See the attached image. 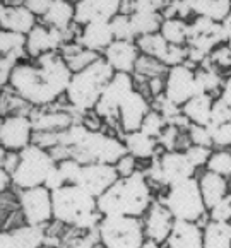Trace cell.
<instances>
[{
	"label": "cell",
	"instance_id": "1",
	"mask_svg": "<svg viewBox=\"0 0 231 248\" xmlns=\"http://www.w3.org/2000/svg\"><path fill=\"white\" fill-rule=\"evenodd\" d=\"M72 70L59 51L22 60L12 69L7 88L31 108H46L65 96Z\"/></svg>",
	"mask_w": 231,
	"mask_h": 248
},
{
	"label": "cell",
	"instance_id": "2",
	"mask_svg": "<svg viewBox=\"0 0 231 248\" xmlns=\"http://www.w3.org/2000/svg\"><path fill=\"white\" fill-rule=\"evenodd\" d=\"M101 216H132L142 217L154 202L153 188L144 171L137 170L128 176H120L98 199Z\"/></svg>",
	"mask_w": 231,
	"mask_h": 248
},
{
	"label": "cell",
	"instance_id": "3",
	"mask_svg": "<svg viewBox=\"0 0 231 248\" xmlns=\"http://www.w3.org/2000/svg\"><path fill=\"white\" fill-rule=\"evenodd\" d=\"M53 221L81 231H94L103 216L98 211V201L88 190L76 183H67L51 192Z\"/></svg>",
	"mask_w": 231,
	"mask_h": 248
},
{
	"label": "cell",
	"instance_id": "4",
	"mask_svg": "<svg viewBox=\"0 0 231 248\" xmlns=\"http://www.w3.org/2000/svg\"><path fill=\"white\" fill-rule=\"evenodd\" d=\"M113 74L115 70L108 65V62L101 55V59H98L88 69L72 74L63 98L67 99L74 111L89 113L96 108L103 89L108 84V80L113 77Z\"/></svg>",
	"mask_w": 231,
	"mask_h": 248
},
{
	"label": "cell",
	"instance_id": "5",
	"mask_svg": "<svg viewBox=\"0 0 231 248\" xmlns=\"http://www.w3.org/2000/svg\"><path fill=\"white\" fill-rule=\"evenodd\" d=\"M125 154L127 149L123 146V140L101 130H92L89 127L67 151V157H74L82 164H117L118 159H122Z\"/></svg>",
	"mask_w": 231,
	"mask_h": 248
},
{
	"label": "cell",
	"instance_id": "6",
	"mask_svg": "<svg viewBox=\"0 0 231 248\" xmlns=\"http://www.w3.org/2000/svg\"><path fill=\"white\" fill-rule=\"evenodd\" d=\"M55 166L57 159L50 151L34 142L30 144L21 153H17V164L11 173L12 185L17 190L45 185L48 173Z\"/></svg>",
	"mask_w": 231,
	"mask_h": 248
},
{
	"label": "cell",
	"instance_id": "7",
	"mask_svg": "<svg viewBox=\"0 0 231 248\" xmlns=\"http://www.w3.org/2000/svg\"><path fill=\"white\" fill-rule=\"evenodd\" d=\"M161 202L171 212L173 217L178 221L200 223L209 212L204 199H202L199 182L195 176L166 186V194L163 195Z\"/></svg>",
	"mask_w": 231,
	"mask_h": 248
},
{
	"label": "cell",
	"instance_id": "8",
	"mask_svg": "<svg viewBox=\"0 0 231 248\" xmlns=\"http://www.w3.org/2000/svg\"><path fill=\"white\" fill-rule=\"evenodd\" d=\"M103 248H140L147 240L140 217L103 216L96 228Z\"/></svg>",
	"mask_w": 231,
	"mask_h": 248
},
{
	"label": "cell",
	"instance_id": "9",
	"mask_svg": "<svg viewBox=\"0 0 231 248\" xmlns=\"http://www.w3.org/2000/svg\"><path fill=\"white\" fill-rule=\"evenodd\" d=\"M226 43L223 22L211 21L207 17L195 16L190 19V30H188V62L197 67L207 60L211 51L219 45Z\"/></svg>",
	"mask_w": 231,
	"mask_h": 248
},
{
	"label": "cell",
	"instance_id": "10",
	"mask_svg": "<svg viewBox=\"0 0 231 248\" xmlns=\"http://www.w3.org/2000/svg\"><path fill=\"white\" fill-rule=\"evenodd\" d=\"M134 89H136V79L132 74L115 72L103 89L101 98L94 108V113L101 120L118 124V106L127 98L128 93H132Z\"/></svg>",
	"mask_w": 231,
	"mask_h": 248
},
{
	"label": "cell",
	"instance_id": "11",
	"mask_svg": "<svg viewBox=\"0 0 231 248\" xmlns=\"http://www.w3.org/2000/svg\"><path fill=\"white\" fill-rule=\"evenodd\" d=\"M17 205L24 223L34 226H45L53 221V205H51V192L46 186L19 190Z\"/></svg>",
	"mask_w": 231,
	"mask_h": 248
},
{
	"label": "cell",
	"instance_id": "12",
	"mask_svg": "<svg viewBox=\"0 0 231 248\" xmlns=\"http://www.w3.org/2000/svg\"><path fill=\"white\" fill-rule=\"evenodd\" d=\"M165 98L173 105L182 106L192 99L194 96L200 94L195 77V67L190 63L169 67L165 74Z\"/></svg>",
	"mask_w": 231,
	"mask_h": 248
},
{
	"label": "cell",
	"instance_id": "13",
	"mask_svg": "<svg viewBox=\"0 0 231 248\" xmlns=\"http://www.w3.org/2000/svg\"><path fill=\"white\" fill-rule=\"evenodd\" d=\"M34 127L31 115L14 113L5 115L0 120V146L7 153H21L33 144Z\"/></svg>",
	"mask_w": 231,
	"mask_h": 248
},
{
	"label": "cell",
	"instance_id": "14",
	"mask_svg": "<svg viewBox=\"0 0 231 248\" xmlns=\"http://www.w3.org/2000/svg\"><path fill=\"white\" fill-rule=\"evenodd\" d=\"M151 108H153L151 99L142 91L136 88L132 93H128L127 98L118 106V125H120L122 132L128 134V132L139 130L142 120L151 111Z\"/></svg>",
	"mask_w": 231,
	"mask_h": 248
},
{
	"label": "cell",
	"instance_id": "15",
	"mask_svg": "<svg viewBox=\"0 0 231 248\" xmlns=\"http://www.w3.org/2000/svg\"><path fill=\"white\" fill-rule=\"evenodd\" d=\"M159 168H161L163 175V185L169 186L175 183L184 182V180L194 178L195 176V168L194 164L190 163V159L187 157L185 151L173 149V151H163L158 157Z\"/></svg>",
	"mask_w": 231,
	"mask_h": 248
},
{
	"label": "cell",
	"instance_id": "16",
	"mask_svg": "<svg viewBox=\"0 0 231 248\" xmlns=\"http://www.w3.org/2000/svg\"><path fill=\"white\" fill-rule=\"evenodd\" d=\"M118 176V171L115 164H99V163H89L82 164L81 175L77 178L76 185H81L89 194L94 195L96 199L101 194H105L111 185H113Z\"/></svg>",
	"mask_w": 231,
	"mask_h": 248
},
{
	"label": "cell",
	"instance_id": "17",
	"mask_svg": "<svg viewBox=\"0 0 231 248\" xmlns=\"http://www.w3.org/2000/svg\"><path fill=\"white\" fill-rule=\"evenodd\" d=\"M173 223H175V217L166 209V205L161 201H154L142 219L146 238L159 245H165V241L171 233Z\"/></svg>",
	"mask_w": 231,
	"mask_h": 248
},
{
	"label": "cell",
	"instance_id": "18",
	"mask_svg": "<svg viewBox=\"0 0 231 248\" xmlns=\"http://www.w3.org/2000/svg\"><path fill=\"white\" fill-rule=\"evenodd\" d=\"M122 0H81L76 4V24L89 22H110L120 14Z\"/></svg>",
	"mask_w": 231,
	"mask_h": 248
},
{
	"label": "cell",
	"instance_id": "19",
	"mask_svg": "<svg viewBox=\"0 0 231 248\" xmlns=\"http://www.w3.org/2000/svg\"><path fill=\"white\" fill-rule=\"evenodd\" d=\"M140 57V51L137 48L136 41H118L115 40L110 46L105 50L103 59L107 60L108 65L115 72L132 74L136 69L137 59Z\"/></svg>",
	"mask_w": 231,
	"mask_h": 248
},
{
	"label": "cell",
	"instance_id": "20",
	"mask_svg": "<svg viewBox=\"0 0 231 248\" xmlns=\"http://www.w3.org/2000/svg\"><path fill=\"white\" fill-rule=\"evenodd\" d=\"M76 41L81 46L103 55L105 50L115 41V38L110 22H89V24L79 26Z\"/></svg>",
	"mask_w": 231,
	"mask_h": 248
},
{
	"label": "cell",
	"instance_id": "21",
	"mask_svg": "<svg viewBox=\"0 0 231 248\" xmlns=\"http://www.w3.org/2000/svg\"><path fill=\"white\" fill-rule=\"evenodd\" d=\"M165 248H204L202 245V226L190 221L175 219Z\"/></svg>",
	"mask_w": 231,
	"mask_h": 248
},
{
	"label": "cell",
	"instance_id": "22",
	"mask_svg": "<svg viewBox=\"0 0 231 248\" xmlns=\"http://www.w3.org/2000/svg\"><path fill=\"white\" fill-rule=\"evenodd\" d=\"M38 24V17L24 4H7L0 19V28L14 33L28 34Z\"/></svg>",
	"mask_w": 231,
	"mask_h": 248
},
{
	"label": "cell",
	"instance_id": "23",
	"mask_svg": "<svg viewBox=\"0 0 231 248\" xmlns=\"http://www.w3.org/2000/svg\"><path fill=\"white\" fill-rule=\"evenodd\" d=\"M5 233H7V248H43L46 243L45 226L24 223Z\"/></svg>",
	"mask_w": 231,
	"mask_h": 248
},
{
	"label": "cell",
	"instance_id": "24",
	"mask_svg": "<svg viewBox=\"0 0 231 248\" xmlns=\"http://www.w3.org/2000/svg\"><path fill=\"white\" fill-rule=\"evenodd\" d=\"M199 182V188H200L202 199H204L207 209H211L214 204L224 199L228 194H230V183H228V178L217 175V173H213L209 170L200 173V176L197 178Z\"/></svg>",
	"mask_w": 231,
	"mask_h": 248
},
{
	"label": "cell",
	"instance_id": "25",
	"mask_svg": "<svg viewBox=\"0 0 231 248\" xmlns=\"http://www.w3.org/2000/svg\"><path fill=\"white\" fill-rule=\"evenodd\" d=\"M214 99H216V96L207 94V93H200V94L194 96V98L188 99V101L182 106V113H184V117L187 118L190 124L209 127Z\"/></svg>",
	"mask_w": 231,
	"mask_h": 248
},
{
	"label": "cell",
	"instance_id": "26",
	"mask_svg": "<svg viewBox=\"0 0 231 248\" xmlns=\"http://www.w3.org/2000/svg\"><path fill=\"white\" fill-rule=\"evenodd\" d=\"M34 132H62L76 124V118L67 109H50L31 115Z\"/></svg>",
	"mask_w": 231,
	"mask_h": 248
},
{
	"label": "cell",
	"instance_id": "27",
	"mask_svg": "<svg viewBox=\"0 0 231 248\" xmlns=\"http://www.w3.org/2000/svg\"><path fill=\"white\" fill-rule=\"evenodd\" d=\"M123 146L127 149V154L134 156L137 161H147L153 159L158 153V139H153L149 135H146L144 132L136 130L123 134Z\"/></svg>",
	"mask_w": 231,
	"mask_h": 248
},
{
	"label": "cell",
	"instance_id": "28",
	"mask_svg": "<svg viewBox=\"0 0 231 248\" xmlns=\"http://www.w3.org/2000/svg\"><path fill=\"white\" fill-rule=\"evenodd\" d=\"M41 22L55 30H69L76 24V4L69 0H53Z\"/></svg>",
	"mask_w": 231,
	"mask_h": 248
},
{
	"label": "cell",
	"instance_id": "29",
	"mask_svg": "<svg viewBox=\"0 0 231 248\" xmlns=\"http://www.w3.org/2000/svg\"><path fill=\"white\" fill-rule=\"evenodd\" d=\"M63 57L65 63L69 65V69L74 72H81V70L88 69L89 65L96 62L98 59H101V55L96 53V51H91L88 48L81 46L77 41H70V43H65L59 51Z\"/></svg>",
	"mask_w": 231,
	"mask_h": 248
},
{
	"label": "cell",
	"instance_id": "30",
	"mask_svg": "<svg viewBox=\"0 0 231 248\" xmlns=\"http://www.w3.org/2000/svg\"><path fill=\"white\" fill-rule=\"evenodd\" d=\"M192 16H200L211 21L224 22L231 14V0H187Z\"/></svg>",
	"mask_w": 231,
	"mask_h": 248
},
{
	"label": "cell",
	"instance_id": "31",
	"mask_svg": "<svg viewBox=\"0 0 231 248\" xmlns=\"http://www.w3.org/2000/svg\"><path fill=\"white\" fill-rule=\"evenodd\" d=\"M204 248H231V223L209 219L202 228Z\"/></svg>",
	"mask_w": 231,
	"mask_h": 248
},
{
	"label": "cell",
	"instance_id": "32",
	"mask_svg": "<svg viewBox=\"0 0 231 248\" xmlns=\"http://www.w3.org/2000/svg\"><path fill=\"white\" fill-rule=\"evenodd\" d=\"M0 57H12V59L28 60L26 53V34L14 33L0 28Z\"/></svg>",
	"mask_w": 231,
	"mask_h": 248
},
{
	"label": "cell",
	"instance_id": "33",
	"mask_svg": "<svg viewBox=\"0 0 231 248\" xmlns=\"http://www.w3.org/2000/svg\"><path fill=\"white\" fill-rule=\"evenodd\" d=\"M195 77H197V84H199V91L200 93H207V94H219L221 86H223L224 76L216 70L211 65L207 60L202 62L200 65L195 67Z\"/></svg>",
	"mask_w": 231,
	"mask_h": 248
},
{
	"label": "cell",
	"instance_id": "34",
	"mask_svg": "<svg viewBox=\"0 0 231 248\" xmlns=\"http://www.w3.org/2000/svg\"><path fill=\"white\" fill-rule=\"evenodd\" d=\"M190 21L182 17H163V24L159 34L169 45H187Z\"/></svg>",
	"mask_w": 231,
	"mask_h": 248
},
{
	"label": "cell",
	"instance_id": "35",
	"mask_svg": "<svg viewBox=\"0 0 231 248\" xmlns=\"http://www.w3.org/2000/svg\"><path fill=\"white\" fill-rule=\"evenodd\" d=\"M130 22L136 34V40L146 34L159 33L163 24V14H153V12H132Z\"/></svg>",
	"mask_w": 231,
	"mask_h": 248
},
{
	"label": "cell",
	"instance_id": "36",
	"mask_svg": "<svg viewBox=\"0 0 231 248\" xmlns=\"http://www.w3.org/2000/svg\"><path fill=\"white\" fill-rule=\"evenodd\" d=\"M136 43L142 55H149V57H154V59L161 60V62H163V59H165V55L169 46V43L159 33L140 36L136 40Z\"/></svg>",
	"mask_w": 231,
	"mask_h": 248
},
{
	"label": "cell",
	"instance_id": "37",
	"mask_svg": "<svg viewBox=\"0 0 231 248\" xmlns=\"http://www.w3.org/2000/svg\"><path fill=\"white\" fill-rule=\"evenodd\" d=\"M168 67L161 62V60L149 57V55H142L137 59L136 69H134L132 76L137 79H151V77H158V76H165Z\"/></svg>",
	"mask_w": 231,
	"mask_h": 248
},
{
	"label": "cell",
	"instance_id": "38",
	"mask_svg": "<svg viewBox=\"0 0 231 248\" xmlns=\"http://www.w3.org/2000/svg\"><path fill=\"white\" fill-rule=\"evenodd\" d=\"M205 170L230 178L231 176V151L230 149H214L205 164Z\"/></svg>",
	"mask_w": 231,
	"mask_h": 248
},
{
	"label": "cell",
	"instance_id": "39",
	"mask_svg": "<svg viewBox=\"0 0 231 248\" xmlns=\"http://www.w3.org/2000/svg\"><path fill=\"white\" fill-rule=\"evenodd\" d=\"M207 62L214 67L216 70H219L221 74H231V43H223L217 48H214L211 51V55L207 57Z\"/></svg>",
	"mask_w": 231,
	"mask_h": 248
},
{
	"label": "cell",
	"instance_id": "40",
	"mask_svg": "<svg viewBox=\"0 0 231 248\" xmlns=\"http://www.w3.org/2000/svg\"><path fill=\"white\" fill-rule=\"evenodd\" d=\"M166 125H168L166 118L159 113L158 109L151 108V111L142 120V125H140L139 130L144 132L146 135H149V137H153V139H158L159 135H161V132L166 128Z\"/></svg>",
	"mask_w": 231,
	"mask_h": 248
},
{
	"label": "cell",
	"instance_id": "41",
	"mask_svg": "<svg viewBox=\"0 0 231 248\" xmlns=\"http://www.w3.org/2000/svg\"><path fill=\"white\" fill-rule=\"evenodd\" d=\"M111 31H113V38L118 41H136V34L132 30V22H130V16L127 14H117L110 21Z\"/></svg>",
	"mask_w": 231,
	"mask_h": 248
},
{
	"label": "cell",
	"instance_id": "42",
	"mask_svg": "<svg viewBox=\"0 0 231 248\" xmlns=\"http://www.w3.org/2000/svg\"><path fill=\"white\" fill-rule=\"evenodd\" d=\"M214 149H231V120L226 124L209 127Z\"/></svg>",
	"mask_w": 231,
	"mask_h": 248
},
{
	"label": "cell",
	"instance_id": "43",
	"mask_svg": "<svg viewBox=\"0 0 231 248\" xmlns=\"http://www.w3.org/2000/svg\"><path fill=\"white\" fill-rule=\"evenodd\" d=\"M187 135H188V142H190V144H195V146L213 147V135H211V128L209 127L190 124V127L187 128Z\"/></svg>",
	"mask_w": 231,
	"mask_h": 248
},
{
	"label": "cell",
	"instance_id": "44",
	"mask_svg": "<svg viewBox=\"0 0 231 248\" xmlns=\"http://www.w3.org/2000/svg\"><path fill=\"white\" fill-rule=\"evenodd\" d=\"M163 63L168 69L175 65H182V63H188V46L187 45H169L165 59H163Z\"/></svg>",
	"mask_w": 231,
	"mask_h": 248
},
{
	"label": "cell",
	"instance_id": "45",
	"mask_svg": "<svg viewBox=\"0 0 231 248\" xmlns=\"http://www.w3.org/2000/svg\"><path fill=\"white\" fill-rule=\"evenodd\" d=\"M57 166H59L60 173L63 175L67 183H77V178H79L82 170V163H79L74 157H65V159L57 161Z\"/></svg>",
	"mask_w": 231,
	"mask_h": 248
},
{
	"label": "cell",
	"instance_id": "46",
	"mask_svg": "<svg viewBox=\"0 0 231 248\" xmlns=\"http://www.w3.org/2000/svg\"><path fill=\"white\" fill-rule=\"evenodd\" d=\"M211 153H213V147H205V146H195V144H190V146L185 149V154L190 159V163L194 164L195 168H205V164L209 161Z\"/></svg>",
	"mask_w": 231,
	"mask_h": 248
},
{
	"label": "cell",
	"instance_id": "47",
	"mask_svg": "<svg viewBox=\"0 0 231 248\" xmlns=\"http://www.w3.org/2000/svg\"><path fill=\"white\" fill-rule=\"evenodd\" d=\"M209 219L213 221H223V223H231V194H228L224 199H221L217 204H214L207 212Z\"/></svg>",
	"mask_w": 231,
	"mask_h": 248
},
{
	"label": "cell",
	"instance_id": "48",
	"mask_svg": "<svg viewBox=\"0 0 231 248\" xmlns=\"http://www.w3.org/2000/svg\"><path fill=\"white\" fill-rule=\"evenodd\" d=\"M230 120H231V109L228 108L226 103L217 96V98L214 99V105H213V113H211L209 127H216V125L226 124V122H230Z\"/></svg>",
	"mask_w": 231,
	"mask_h": 248
},
{
	"label": "cell",
	"instance_id": "49",
	"mask_svg": "<svg viewBox=\"0 0 231 248\" xmlns=\"http://www.w3.org/2000/svg\"><path fill=\"white\" fill-rule=\"evenodd\" d=\"M169 0H132L134 12H153V14H163Z\"/></svg>",
	"mask_w": 231,
	"mask_h": 248
},
{
	"label": "cell",
	"instance_id": "50",
	"mask_svg": "<svg viewBox=\"0 0 231 248\" xmlns=\"http://www.w3.org/2000/svg\"><path fill=\"white\" fill-rule=\"evenodd\" d=\"M115 168L118 171V176H128L137 171V159L130 154H125L122 159H118V163L115 164Z\"/></svg>",
	"mask_w": 231,
	"mask_h": 248
},
{
	"label": "cell",
	"instance_id": "51",
	"mask_svg": "<svg viewBox=\"0 0 231 248\" xmlns=\"http://www.w3.org/2000/svg\"><path fill=\"white\" fill-rule=\"evenodd\" d=\"M63 185H67L65 178H63V175L60 173L59 166H55V168H51V171L48 173L46 180H45V185L50 192H55V190L62 188Z\"/></svg>",
	"mask_w": 231,
	"mask_h": 248
},
{
	"label": "cell",
	"instance_id": "52",
	"mask_svg": "<svg viewBox=\"0 0 231 248\" xmlns=\"http://www.w3.org/2000/svg\"><path fill=\"white\" fill-rule=\"evenodd\" d=\"M51 2H53V0H22V4L30 9L36 17H43V16L46 14Z\"/></svg>",
	"mask_w": 231,
	"mask_h": 248
},
{
	"label": "cell",
	"instance_id": "53",
	"mask_svg": "<svg viewBox=\"0 0 231 248\" xmlns=\"http://www.w3.org/2000/svg\"><path fill=\"white\" fill-rule=\"evenodd\" d=\"M67 248H101V243H99V240H98V234L92 236V234L89 233L88 236L77 238V240L72 241Z\"/></svg>",
	"mask_w": 231,
	"mask_h": 248
},
{
	"label": "cell",
	"instance_id": "54",
	"mask_svg": "<svg viewBox=\"0 0 231 248\" xmlns=\"http://www.w3.org/2000/svg\"><path fill=\"white\" fill-rule=\"evenodd\" d=\"M219 98L223 99L228 105V108L231 109V74L224 76L223 86H221V91H219Z\"/></svg>",
	"mask_w": 231,
	"mask_h": 248
},
{
	"label": "cell",
	"instance_id": "55",
	"mask_svg": "<svg viewBox=\"0 0 231 248\" xmlns=\"http://www.w3.org/2000/svg\"><path fill=\"white\" fill-rule=\"evenodd\" d=\"M9 185H12L11 173H9L4 166H0V194H4L5 190L9 188Z\"/></svg>",
	"mask_w": 231,
	"mask_h": 248
},
{
	"label": "cell",
	"instance_id": "56",
	"mask_svg": "<svg viewBox=\"0 0 231 248\" xmlns=\"http://www.w3.org/2000/svg\"><path fill=\"white\" fill-rule=\"evenodd\" d=\"M223 30H224V36H226V41H228V43H231V14L228 16L226 19H224Z\"/></svg>",
	"mask_w": 231,
	"mask_h": 248
},
{
	"label": "cell",
	"instance_id": "57",
	"mask_svg": "<svg viewBox=\"0 0 231 248\" xmlns=\"http://www.w3.org/2000/svg\"><path fill=\"white\" fill-rule=\"evenodd\" d=\"M5 156H7V151L4 147L0 146V166H4V161H5Z\"/></svg>",
	"mask_w": 231,
	"mask_h": 248
},
{
	"label": "cell",
	"instance_id": "58",
	"mask_svg": "<svg viewBox=\"0 0 231 248\" xmlns=\"http://www.w3.org/2000/svg\"><path fill=\"white\" fill-rule=\"evenodd\" d=\"M5 0H0V19H2V14H4V11H5Z\"/></svg>",
	"mask_w": 231,
	"mask_h": 248
},
{
	"label": "cell",
	"instance_id": "59",
	"mask_svg": "<svg viewBox=\"0 0 231 248\" xmlns=\"http://www.w3.org/2000/svg\"><path fill=\"white\" fill-rule=\"evenodd\" d=\"M228 183H230V194H231V176L228 178Z\"/></svg>",
	"mask_w": 231,
	"mask_h": 248
},
{
	"label": "cell",
	"instance_id": "60",
	"mask_svg": "<svg viewBox=\"0 0 231 248\" xmlns=\"http://www.w3.org/2000/svg\"><path fill=\"white\" fill-rule=\"evenodd\" d=\"M69 2H72V4H77V2H81V0H69Z\"/></svg>",
	"mask_w": 231,
	"mask_h": 248
},
{
	"label": "cell",
	"instance_id": "61",
	"mask_svg": "<svg viewBox=\"0 0 231 248\" xmlns=\"http://www.w3.org/2000/svg\"><path fill=\"white\" fill-rule=\"evenodd\" d=\"M2 91H4V89H2V88H0V99H2Z\"/></svg>",
	"mask_w": 231,
	"mask_h": 248
}]
</instances>
